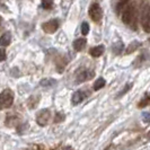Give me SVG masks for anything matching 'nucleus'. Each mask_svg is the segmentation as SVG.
<instances>
[{
    "label": "nucleus",
    "instance_id": "nucleus-1",
    "mask_svg": "<svg viewBox=\"0 0 150 150\" xmlns=\"http://www.w3.org/2000/svg\"><path fill=\"white\" fill-rule=\"evenodd\" d=\"M135 18H137V13H135L134 4H130L125 6L122 13V22L127 25H130L131 27L133 26V28H135Z\"/></svg>",
    "mask_w": 150,
    "mask_h": 150
},
{
    "label": "nucleus",
    "instance_id": "nucleus-2",
    "mask_svg": "<svg viewBox=\"0 0 150 150\" xmlns=\"http://www.w3.org/2000/svg\"><path fill=\"white\" fill-rule=\"evenodd\" d=\"M14 102V93L10 89H5L0 93V110L8 108L13 105Z\"/></svg>",
    "mask_w": 150,
    "mask_h": 150
},
{
    "label": "nucleus",
    "instance_id": "nucleus-3",
    "mask_svg": "<svg viewBox=\"0 0 150 150\" xmlns=\"http://www.w3.org/2000/svg\"><path fill=\"white\" fill-rule=\"evenodd\" d=\"M141 25L144 32L150 33V6L144 4L141 8Z\"/></svg>",
    "mask_w": 150,
    "mask_h": 150
},
{
    "label": "nucleus",
    "instance_id": "nucleus-4",
    "mask_svg": "<svg viewBox=\"0 0 150 150\" xmlns=\"http://www.w3.org/2000/svg\"><path fill=\"white\" fill-rule=\"evenodd\" d=\"M51 117V112L50 110L47 108H43L41 111H38L36 114V123H38L40 127H45Z\"/></svg>",
    "mask_w": 150,
    "mask_h": 150
},
{
    "label": "nucleus",
    "instance_id": "nucleus-5",
    "mask_svg": "<svg viewBox=\"0 0 150 150\" xmlns=\"http://www.w3.org/2000/svg\"><path fill=\"white\" fill-rule=\"evenodd\" d=\"M89 16L94 22H99L103 17V10L98 4H93L89 8Z\"/></svg>",
    "mask_w": 150,
    "mask_h": 150
},
{
    "label": "nucleus",
    "instance_id": "nucleus-6",
    "mask_svg": "<svg viewBox=\"0 0 150 150\" xmlns=\"http://www.w3.org/2000/svg\"><path fill=\"white\" fill-rule=\"evenodd\" d=\"M42 28L47 34H53L59 28V21L58 19H51L49 22H45L42 24Z\"/></svg>",
    "mask_w": 150,
    "mask_h": 150
},
{
    "label": "nucleus",
    "instance_id": "nucleus-7",
    "mask_svg": "<svg viewBox=\"0 0 150 150\" xmlns=\"http://www.w3.org/2000/svg\"><path fill=\"white\" fill-rule=\"evenodd\" d=\"M85 97H86V95L83 94V91L77 90L76 93H74V95L71 97V102H72L74 105H78V104H80L83 99H85Z\"/></svg>",
    "mask_w": 150,
    "mask_h": 150
},
{
    "label": "nucleus",
    "instance_id": "nucleus-8",
    "mask_svg": "<svg viewBox=\"0 0 150 150\" xmlns=\"http://www.w3.org/2000/svg\"><path fill=\"white\" fill-rule=\"evenodd\" d=\"M94 76V72L93 71H90V70H81L80 72H79V75L77 77V81L78 83H83L85 80H89L90 78Z\"/></svg>",
    "mask_w": 150,
    "mask_h": 150
},
{
    "label": "nucleus",
    "instance_id": "nucleus-9",
    "mask_svg": "<svg viewBox=\"0 0 150 150\" xmlns=\"http://www.w3.org/2000/svg\"><path fill=\"white\" fill-rule=\"evenodd\" d=\"M104 50H105L104 45H97V46H95V47H91L89 50V53L91 57L98 58V57H100V55L104 53Z\"/></svg>",
    "mask_w": 150,
    "mask_h": 150
},
{
    "label": "nucleus",
    "instance_id": "nucleus-10",
    "mask_svg": "<svg viewBox=\"0 0 150 150\" xmlns=\"http://www.w3.org/2000/svg\"><path fill=\"white\" fill-rule=\"evenodd\" d=\"M10 41H11V35L9 32H6L5 34H2L0 36V46H8L10 44Z\"/></svg>",
    "mask_w": 150,
    "mask_h": 150
},
{
    "label": "nucleus",
    "instance_id": "nucleus-11",
    "mask_svg": "<svg viewBox=\"0 0 150 150\" xmlns=\"http://www.w3.org/2000/svg\"><path fill=\"white\" fill-rule=\"evenodd\" d=\"M86 43H87V41L85 40V38H78V40H76L75 42H74V49H75L76 51H83V49H85V46H86Z\"/></svg>",
    "mask_w": 150,
    "mask_h": 150
},
{
    "label": "nucleus",
    "instance_id": "nucleus-12",
    "mask_svg": "<svg viewBox=\"0 0 150 150\" xmlns=\"http://www.w3.org/2000/svg\"><path fill=\"white\" fill-rule=\"evenodd\" d=\"M40 85L42 87H45V88H51V87H54L57 85V80L53 79V78H45V79H42Z\"/></svg>",
    "mask_w": 150,
    "mask_h": 150
},
{
    "label": "nucleus",
    "instance_id": "nucleus-13",
    "mask_svg": "<svg viewBox=\"0 0 150 150\" xmlns=\"http://www.w3.org/2000/svg\"><path fill=\"white\" fill-rule=\"evenodd\" d=\"M105 79L104 78H102V77H99L98 79H96V81L94 83V90H99L100 88H103L104 86H105Z\"/></svg>",
    "mask_w": 150,
    "mask_h": 150
},
{
    "label": "nucleus",
    "instance_id": "nucleus-14",
    "mask_svg": "<svg viewBox=\"0 0 150 150\" xmlns=\"http://www.w3.org/2000/svg\"><path fill=\"white\" fill-rule=\"evenodd\" d=\"M140 45L141 44H140L138 41H133V42L128 46V49H127L125 53H127V54H130V53L134 52L137 49H139V47H140Z\"/></svg>",
    "mask_w": 150,
    "mask_h": 150
},
{
    "label": "nucleus",
    "instance_id": "nucleus-15",
    "mask_svg": "<svg viewBox=\"0 0 150 150\" xmlns=\"http://www.w3.org/2000/svg\"><path fill=\"white\" fill-rule=\"evenodd\" d=\"M40 97L38 96H32V97L27 100V104H28V108H34L35 106L38 105Z\"/></svg>",
    "mask_w": 150,
    "mask_h": 150
},
{
    "label": "nucleus",
    "instance_id": "nucleus-16",
    "mask_svg": "<svg viewBox=\"0 0 150 150\" xmlns=\"http://www.w3.org/2000/svg\"><path fill=\"white\" fill-rule=\"evenodd\" d=\"M122 50H123V43L122 42L114 43V45H113V52L115 53V54H120L122 52Z\"/></svg>",
    "mask_w": 150,
    "mask_h": 150
},
{
    "label": "nucleus",
    "instance_id": "nucleus-17",
    "mask_svg": "<svg viewBox=\"0 0 150 150\" xmlns=\"http://www.w3.org/2000/svg\"><path fill=\"white\" fill-rule=\"evenodd\" d=\"M41 6L44 9H51L53 7V0H41Z\"/></svg>",
    "mask_w": 150,
    "mask_h": 150
},
{
    "label": "nucleus",
    "instance_id": "nucleus-18",
    "mask_svg": "<svg viewBox=\"0 0 150 150\" xmlns=\"http://www.w3.org/2000/svg\"><path fill=\"white\" fill-rule=\"evenodd\" d=\"M66 119V115L62 112H59L55 114V117H54V123H60L62 121H64Z\"/></svg>",
    "mask_w": 150,
    "mask_h": 150
},
{
    "label": "nucleus",
    "instance_id": "nucleus-19",
    "mask_svg": "<svg viewBox=\"0 0 150 150\" xmlns=\"http://www.w3.org/2000/svg\"><path fill=\"white\" fill-rule=\"evenodd\" d=\"M88 33H89V24L86 22H83V24H81V34L86 36Z\"/></svg>",
    "mask_w": 150,
    "mask_h": 150
},
{
    "label": "nucleus",
    "instance_id": "nucleus-20",
    "mask_svg": "<svg viewBox=\"0 0 150 150\" xmlns=\"http://www.w3.org/2000/svg\"><path fill=\"white\" fill-rule=\"evenodd\" d=\"M131 87H132V83H128V85H127V86L124 87V89H122V90L120 91V93L117 94V98H120V97H122L123 95H125V94L128 93L129 90L131 89Z\"/></svg>",
    "mask_w": 150,
    "mask_h": 150
},
{
    "label": "nucleus",
    "instance_id": "nucleus-21",
    "mask_svg": "<svg viewBox=\"0 0 150 150\" xmlns=\"http://www.w3.org/2000/svg\"><path fill=\"white\" fill-rule=\"evenodd\" d=\"M149 103H150V96H146V97L143 98L142 100L139 103V107H144V106L148 105Z\"/></svg>",
    "mask_w": 150,
    "mask_h": 150
},
{
    "label": "nucleus",
    "instance_id": "nucleus-22",
    "mask_svg": "<svg viewBox=\"0 0 150 150\" xmlns=\"http://www.w3.org/2000/svg\"><path fill=\"white\" fill-rule=\"evenodd\" d=\"M142 121L144 123H150V113L149 112L142 113Z\"/></svg>",
    "mask_w": 150,
    "mask_h": 150
},
{
    "label": "nucleus",
    "instance_id": "nucleus-23",
    "mask_svg": "<svg viewBox=\"0 0 150 150\" xmlns=\"http://www.w3.org/2000/svg\"><path fill=\"white\" fill-rule=\"evenodd\" d=\"M5 59H6V50L4 47H1L0 49V62L4 61Z\"/></svg>",
    "mask_w": 150,
    "mask_h": 150
},
{
    "label": "nucleus",
    "instance_id": "nucleus-24",
    "mask_svg": "<svg viewBox=\"0 0 150 150\" xmlns=\"http://www.w3.org/2000/svg\"><path fill=\"white\" fill-rule=\"evenodd\" d=\"M147 138H148V139H150V131L148 132V134H147Z\"/></svg>",
    "mask_w": 150,
    "mask_h": 150
},
{
    "label": "nucleus",
    "instance_id": "nucleus-25",
    "mask_svg": "<svg viewBox=\"0 0 150 150\" xmlns=\"http://www.w3.org/2000/svg\"><path fill=\"white\" fill-rule=\"evenodd\" d=\"M1 23H2V19H1V17H0V26H1Z\"/></svg>",
    "mask_w": 150,
    "mask_h": 150
},
{
    "label": "nucleus",
    "instance_id": "nucleus-26",
    "mask_svg": "<svg viewBox=\"0 0 150 150\" xmlns=\"http://www.w3.org/2000/svg\"><path fill=\"white\" fill-rule=\"evenodd\" d=\"M149 42H150V38H149Z\"/></svg>",
    "mask_w": 150,
    "mask_h": 150
}]
</instances>
